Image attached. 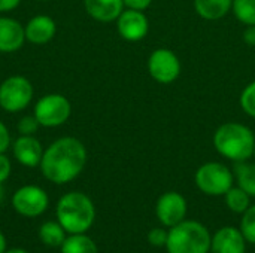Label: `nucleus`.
I'll return each instance as SVG.
<instances>
[{"instance_id": "f257e3e1", "label": "nucleus", "mask_w": 255, "mask_h": 253, "mask_svg": "<svg viewBox=\"0 0 255 253\" xmlns=\"http://www.w3.org/2000/svg\"><path fill=\"white\" fill-rule=\"evenodd\" d=\"M87 164V149L76 137H60L45 151L40 161V171L46 180L64 185L75 180Z\"/></svg>"}, {"instance_id": "f03ea898", "label": "nucleus", "mask_w": 255, "mask_h": 253, "mask_svg": "<svg viewBox=\"0 0 255 253\" xmlns=\"http://www.w3.org/2000/svg\"><path fill=\"white\" fill-rule=\"evenodd\" d=\"M57 221L69 234H85L94 224L96 207L88 195L72 191L64 194L57 204Z\"/></svg>"}, {"instance_id": "7ed1b4c3", "label": "nucleus", "mask_w": 255, "mask_h": 253, "mask_svg": "<svg viewBox=\"0 0 255 253\" xmlns=\"http://www.w3.org/2000/svg\"><path fill=\"white\" fill-rule=\"evenodd\" d=\"M255 136L253 130L239 122H226L214 134V148L224 158L242 163L254 157Z\"/></svg>"}, {"instance_id": "20e7f679", "label": "nucleus", "mask_w": 255, "mask_h": 253, "mask_svg": "<svg viewBox=\"0 0 255 253\" xmlns=\"http://www.w3.org/2000/svg\"><path fill=\"white\" fill-rule=\"evenodd\" d=\"M212 236L208 228L197 221H182L169 231L167 253H209Z\"/></svg>"}, {"instance_id": "39448f33", "label": "nucleus", "mask_w": 255, "mask_h": 253, "mask_svg": "<svg viewBox=\"0 0 255 253\" xmlns=\"http://www.w3.org/2000/svg\"><path fill=\"white\" fill-rule=\"evenodd\" d=\"M197 188L211 197L226 195V192L233 186L235 176L232 170L221 163H205L200 166L194 176Z\"/></svg>"}, {"instance_id": "423d86ee", "label": "nucleus", "mask_w": 255, "mask_h": 253, "mask_svg": "<svg viewBox=\"0 0 255 253\" xmlns=\"http://www.w3.org/2000/svg\"><path fill=\"white\" fill-rule=\"evenodd\" d=\"M33 94V85L27 78L9 76L0 84V107L9 113H18L31 103Z\"/></svg>"}, {"instance_id": "0eeeda50", "label": "nucleus", "mask_w": 255, "mask_h": 253, "mask_svg": "<svg viewBox=\"0 0 255 253\" xmlns=\"http://www.w3.org/2000/svg\"><path fill=\"white\" fill-rule=\"evenodd\" d=\"M72 113V104L61 94H46L34 104V118L40 127L55 128L63 125Z\"/></svg>"}, {"instance_id": "6e6552de", "label": "nucleus", "mask_w": 255, "mask_h": 253, "mask_svg": "<svg viewBox=\"0 0 255 253\" xmlns=\"http://www.w3.org/2000/svg\"><path fill=\"white\" fill-rule=\"evenodd\" d=\"M48 194L36 185H25L18 188L12 195V206L15 212L25 218H37L48 209Z\"/></svg>"}, {"instance_id": "1a4fd4ad", "label": "nucleus", "mask_w": 255, "mask_h": 253, "mask_svg": "<svg viewBox=\"0 0 255 253\" xmlns=\"http://www.w3.org/2000/svg\"><path fill=\"white\" fill-rule=\"evenodd\" d=\"M148 72L158 84H172L181 73V63L175 52L167 48H158L148 58Z\"/></svg>"}, {"instance_id": "9d476101", "label": "nucleus", "mask_w": 255, "mask_h": 253, "mask_svg": "<svg viewBox=\"0 0 255 253\" xmlns=\"http://www.w3.org/2000/svg\"><path fill=\"white\" fill-rule=\"evenodd\" d=\"M187 200L175 191L164 192L155 204V215L164 227H175L187 216Z\"/></svg>"}, {"instance_id": "9b49d317", "label": "nucleus", "mask_w": 255, "mask_h": 253, "mask_svg": "<svg viewBox=\"0 0 255 253\" xmlns=\"http://www.w3.org/2000/svg\"><path fill=\"white\" fill-rule=\"evenodd\" d=\"M118 34L127 42H139L149 31V21L142 10L126 9L117 18Z\"/></svg>"}, {"instance_id": "f8f14e48", "label": "nucleus", "mask_w": 255, "mask_h": 253, "mask_svg": "<svg viewBox=\"0 0 255 253\" xmlns=\"http://www.w3.org/2000/svg\"><path fill=\"white\" fill-rule=\"evenodd\" d=\"M12 154L21 166L33 169L40 166L43 148L34 136H19L12 143Z\"/></svg>"}, {"instance_id": "ddd939ff", "label": "nucleus", "mask_w": 255, "mask_h": 253, "mask_svg": "<svg viewBox=\"0 0 255 253\" xmlns=\"http://www.w3.org/2000/svg\"><path fill=\"white\" fill-rule=\"evenodd\" d=\"M211 253H247V240L241 230L223 227L212 236Z\"/></svg>"}, {"instance_id": "4468645a", "label": "nucleus", "mask_w": 255, "mask_h": 253, "mask_svg": "<svg viewBox=\"0 0 255 253\" xmlns=\"http://www.w3.org/2000/svg\"><path fill=\"white\" fill-rule=\"evenodd\" d=\"M25 42L24 25L10 16H0V52L10 54L22 48Z\"/></svg>"}, {"instance_id": "2eb2a0df", "label": "nucleus", "mask_w": 255, "mask_h": 253, "mask_svg": "<svg viewBox=\"0 0 255 253\" xmlns=\"http://www.w3.org/2000/svg\"><path fill=\"white\" fill-rule=\"evenodd\" d=\"M25 40L34 45H45L51 42L57 33L55 21L48 15H36L24 25Z\"/></svg>"}, {"instance_id": "dca6fc26", "label": "nucleus", "mask_w": 255, "mask_h": 253, "mask_svg": "<svg viewBox=\"0 0 255 253\" xmlns=\"http://www.w3.org/2000/svg\"><path fill=\"white\" fill-rule=\"evenodd\" d=\"M87 13L100 22H112L124 10V0H84Z\"/></svg>"}, {"instance_id": "f3484780", "label": "nucleus", "mask_w": 255, "mask_h": 253, "mask_svg": "<svg viewBox=\"0 0 255 253\" xmlns=\"http://www.w3.org/2000/svg\"><path fill=\"white\" fill-rule=\"evenodd\" d=\"M233 6V0H194L196 12L208 21L224 18Z\"/></svg>"}, {"instance_id": "a211bd4d", "label": "nucleus", "mask_w": 255, "mask_h": 253, "mask_svg": "<svg viewBox=\"0 0 255 253\" xmlns=\"http://www.w3.org/2000/svg\"><path fill=\"white\" fill-rule=\"evenodd\" d=\"M39 239L48 248H60L66 240V230L60 225L58 221H48L39 228Z\"/></svg>"}, {"instance_id": "6ab92c4d", "label": "nucleus", "mask_w": 255, "mask_h": 253, "mask_svg": "<svg viewBox=\"0 0 255 253\" xmlns=\"http://www.w3.org/2000/svg\"><path fill=\"white\" fill-rule=\"evenodd\" d=\"M61 253H99L96 243L85 234H70L60 246Z\"/></svg>"}, {"instance_id": "aec40b11", "label": "nucleus", "mask_w": 255, "mask_h": 253, "mask_svg": "<svg viewBox=\"0 0 255 253\" xmlns=\"http://www.w3.org/2000/svg\"><path fill=\"white\" fill-rule=\"evenodd\" d=\"M235 176L238 186L242 188L248 195L255 197V164L242 161L235 166Z\"/></svg>"}, {"instance_id": "412c9836", "label": "nucleus", "mask_w": 255, "mask_h": 253, "mask_svg": "<svg viewBox=\"0 0 255 253\" xmlns=\"http://www.w3.org/2000/svg\"><path fill=\"white\" fill-rule=\"evenodd\" d=\"M224 197H226V204H227L229 210H232L233 213L244 215L248 210V207L251 206V195H248L239 186H232L226 192Z\"/></svg>"}, {"instance_id": "4be33fe9", "label": "nucleus", "mask_w": 255, "mask_h": 253, "mask_svg": "<svg viewBox=\"0 0 255 253\" xmlns=\"http://www.w3.org/2000/svg\"><path fill=\"white\" fill-rule=\"evenodd\" d=\"M233 13L245 25H255V0H233Z\"/></svg>"}, {"instance_id": "5701e85b", "label": "nucleus", "mask_w": 255, "mask_h": 253, "mask_svg": "<svg viewBox=\"0 0 255 253\" xmlns=\"http://www.w3.org/2000/svg\"><path fill=\"white\" fill-rule=\"evenodd\" d=\"M239 230L244 234L247 243L255 245V204L250 206L248 210L242 215Z\"/></svg>"}, {"instance_id": "b1692460", "label": "nucleus", "mask_w": 255, "mask_h": 253, "mask_svg": "<svg viewBox=\"0 0 255 253\" xmlns=\"http://www.w3.org/2000/svg\"><path fill=\"white\" fill-rule=\"evenodd\" d=\"M239 103H241L242 110L248 116L255 118V81L248 84L244 88V91H242V94L239 97Z\"/></svg>"}, {"instance_id": "393cba45", "label": "nucleus", "mask_w": 255, "mask_h": 253, "mask_svg": "<svg viewBox=\"0 0 255 253\" xmlns=\"http://www.w3.org/2000/svg\"><path fill=\"white\" fill-rule=\"evenodd\" d=\"M39 127H40V124L37 122L34 115L22 116L16 124V130H18L19 136H34V133L37 131Z\"/></svg>"}, {"instance_id": "a878e982", "label": "nucleus", "mask_w": 255, "mask_h": 253, "mask_svg": "<svg viewBox=\"0 0 255 253\" xmlns=\"http://www.w3.org/2000/svg\"><path fill=\"white\" fill-rule=\"evenodd\" d=\"M167 237H169V231L163 228H152L148 233V242L154 248H166Z\"/></svg>"}, {"instance_id": "bb28decb", "label": "nucleus", "mask_w": 255, "mask_h": 253, "mask_svg": "<svg viewBox=\"0 0 255 253\" xmlns=\"http://www.w3.org/2000/svg\"><path fill=\"white\" fill-rule=\"evenodd\" d=\"M10 171H12L10 160H9L4 154H0V183L6 182V180L9 179Z\"/></svg>"}, {"instance_id": "cd10ccee", "label": "nucleus", "mask_w": 255, "mask_h": 253, "mask_svg": "<svg viewBox=\"0 0 255 253\" xmlns=\"http://www.w3.org/2000/svg\"><path fill=\"white\" fill-rule=\"evenodd\" d=\"M10 133L4 122L0 121V154H4L10 148Z\"/></svg>"}, {"instance_id": "c85d7f7f", "label": "nucleus", "mask_w": 255, "mask_h": 253, "mask_svg": "<svg viewBox=\"0 0 255 253\" xmlns=\"http://www.w3.org/2000/svg\"><path fill=\"white\" fill-rule=\"evenodd\" d=\"M152 0H124V6L127 9H134V10H145L151 6Z\"/></svg>"}, {"instance_id": "c756f323", "label": "nucleus", "mask_w": 255, "mask_h": 253, "mask_svg": "<svg viewBox=\"0 0 255 253\" xmlns=\"http://www.w3.org/2000/svg\"><path fill=\"white\" fill-rule=\"evenodd\" d=\"M21 0H0V12H10L19 6Z\"/></svg>"}, {"instance_id": "7c9ffc66", "label": "nucleus", "mask_w": 255, "mask_h": 253, "mask_svg": "<svg viewBox=\"0 0 255 253\" xmlns=\"http://www.w3.org/2000/svg\"><path fill=\"white\" fill-rule=\"evenodd\" d=\"M244 40L247 45L255 46V25H248L244 31Z\"/></svg>"}, {"instance_id": "2f4dec72", "label": "nucleus", "mask_w": 255, "mask_h": 253, "mask_svg": "<svg viewBox=\"0 0 255 253\" xmlns=\"http://www.w3.org/2000/svg\"><path fill=\"white\" fill-rule=\"evenodd\" d=\"M6 252V239L3 236V233L0 231V253Z\"/></svg>"}, {"instance_id": "473e14b6", "label": "nucleus", "mask_w": 255, "mask_h": 253, "mask_svg": "<svg viewBox=\"0 0 255 253\" xmlns=\"http://www.w3.org/2000/svg\"><path fill=\"white\" fill-rule=\"evenodd\" d=\"M4 253H28V252H27V251H24V249H18V248H16V249H10V251H6Z\"/></svg>"}, {"instance_id": "72a5a7b5", "label": "nucleus", "mask_w": 255, "mask_h": 253, "mask_svg": "<svg viewBox=\"0 0 255 253\" xmlns=\"http://www.w3.org/2000/svg\"><path fill=\"white\" fill-rule=\"evenodd\" d=\"M3 200H4V189L0 183V203H3Z\"/></svg>"}, {"instance_id": "f704fd0d", "label": "nucleus", "mask_w": 255, "mask_h": 253, "mask_svg": "<svg viewBox=\"0 0 255 253\" xmlns=\"http://www.w3.org/2000/svg\"><path fill=\"white\" fill-rule=\"evenodd\" d=\"M254 157H255V145H254Z\"/></svg>"}, {"instance_id": "c9c22d12", "label": "nucleus", "mask_w": 255, "mask_h": 253, "mask_svg": "<svg viewBox=\"0 0 255 253\" xmlns=\"http://www.w3.org/2000/svg\"><path fill=\"white\" fill-rule=\"evenodd\" d=\"M39 1H46V0H39Z\"/></svg>"}]
</instances>
